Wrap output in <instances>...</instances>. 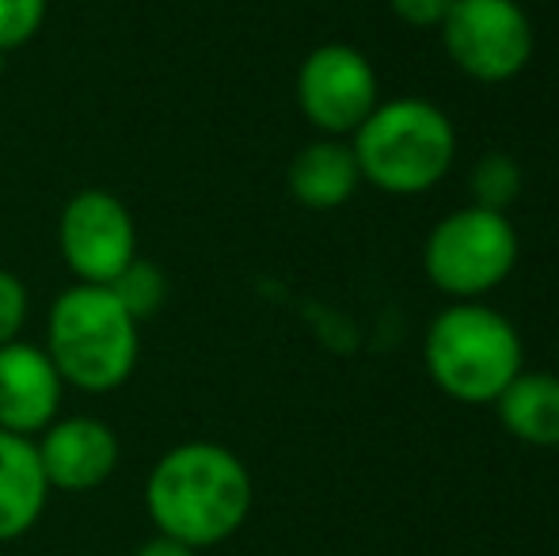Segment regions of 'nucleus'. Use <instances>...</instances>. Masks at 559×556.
<instances>
[{
	"label": "nucleus",
	"instance_id": "nucleus-1",
	"mask_svg": "<svg viewBox=\"0 0 559 556\" xmlns=\"http://www.w3.org/2000/svg\"><path fill=\"white\" fill-rule=\"evenodd\" d=\"M251 499L248 465L206 438L171 446L145 476V514L156 534L194 553L228 542L248 522Z\"/></svg>",
	"mask_w": 559,
	"mask_h": 556
},
{
	"label": "nucleus",
	"instance_id": "nucleus-2",
	"mask_svg": "<svg viewBox=\"0 0 559 556\" xmlns=\"http://www.w3.org/2000/svg\"><path fill=\"white\" fill-rule=\"evenodd\" d=\"M46 355L66 389L104 397L133 378L141 358V320L111 286L73 282L46 312Z\"/></svg>",
	"mask_w": 559,
	"mask_h": 556
},
{
	"label": "nucleus",
	"instance_id": "nucleus-3",
	"mask_svg": "<svg viewBox=\"0 0 559 556\" xmlns=\"http://www.w3.org/2000/svg\"><path fill=\"white\" fill-rule=\"evenodd\" d=\"M361 184L384 194H427L449 176L456 161L453 119L419 96L381 99L350 134Z\"/></svg>",
	"mask_w": 559,
	"mask_h": 556
},
{
	"label": "nucleus",
	"instance_id": "nucleus-4",
	"mask_svg": "<svg viewBox=\"0 0 559 556\" xmlns=\"http://www.w3.org/2000/svg\"><path fill=\"white\" fill-rule=\"evenodd\" d=\"M423 363L456 404H495L525 370V343L514 320L484 301H453L430 320Z\"/></svg>",
	"mask_w": 559,
	"mask_h": 556
},
{
	"label": "nucleus",
	"instance_id": "nucleus-5",
	"mask_svg": "<svg viewBox=\"0 0 559 556\" xmlns=\"http://www.w3.org/2000/svg\"><path fill=\"white\" fill-rule=\"evenodd\" d=\"M522 240L507 214L461 206L445 214L423 240V271L453 301H479L518 268Z\"/></svg>",
	"mask_w": 559,
	"mask_h": 556
},
{
	"label": "nucleus",
	"instance_id": "nucleus-6",
	"mask_svg": "<svg viewBox=\"0 0 559 556\" xmlns=\"http://www.w3.org/2000/svg\"><path fill=\"white\" fill-rule=\"evenodd\" d=\"M438 31L449 61L479 84L522 76L537 50V31L518 0H453Z\"/></svg>",
	"mask_w": 559,
	"mask_h": 556
},
{
	"label": "nucleus",
	"instance_id": "nucleus-7",
	"mask_svg": "<svg viewBox=\"0 0 559 556\" xmlns=\"http://www.w3.org/2000/svg\"><path fill=\"white\" fill-rule=\"evenodd\" d=\"M294 96L320 138H350L381 104L377 69L358 46L324 43L297 66Z\"/></svg>",
	"mask_w": 559,
	"mask_h": 556
},
{
	"label": "nucleus",
	"instance_id": "nucleus-8",
	"mask_svg": "<svg viewBox=\"0 0 559 556\" xmlns=\"http://www.w3.org/2000/svg\"><path fill=\"white\" fill-rule=\"evenodd\" d=\"M58 248L76 282L111 286L138 260V225L118 194L84 187L61 206Z\"/></svg>",
	"mask_w": 559,
	"mask_h": 556
},
{
	"label": "nucleus",
	"instance_id": "nucleus-9",
	"mask_svg": "<svg viewBox=\"0 0 559 556\" xmlns=\"http://www.w3.org/2000/svg\"><path fill=\"white\" fill-rule=\"evenodd\" d=\"M35 450L50 492L69 496L104 488L122 458L118 435L96 416H58L35 438Z\"/></svg>",
	"mask_w": 559,
	"mask_h": 556
},
{
	"label": "nucleus",
	"instance_id": "nucleus-10",
	"mask_svg": "<svg viewBox=\"0 0 559 556\" xmlns=\"http://www.w3.org/2000/svg\"><path fill=\"white\" fill-rule=\"evenodd\" d=\"M66 381L43 343L15 340L0 347V430L38 438L61 416Z\"/></svg>",
	"mask_w": 559,
	"mask_h": 556
},
{
	"label": "nucleus",
	"instance_id": "nucleus-11",
	"mask_svg": "<svg viewBox=\"0 0 559 556\" xmlns=\"http://www.w3.org/2000/svg\"><path fill=\"white\" fill-rule=\"evenodd\" d=\"M46 499H50V484H46L35 438L0 430V545L31 534L43 519Z\"/></svg>",
	"mask_w": 559,
	"mask_h": 556
},
{
	"label": "nucleus",
	"instance_id": "nucleus-12",
	"mask_svg": "<svg viewBox=\"0 0 559 556\" xmlns=\"http://www.w3.org/2000/svg\"><path fill=\"white\" fill-rule=\"evenodd\" d=\"M289 194L305 210H338L361 187V171L346 138H317L289 161Z\"/></svg>",
	"mask_w": 559,
	"mask_h": 556
},
{
	"label": "nucleus",
	"instance_id": "nucleus-13",
	"mask_svg": "<svg viewBox=\"0 0 559 556\" xmlns=\"http://www.w3.org/2000/svg\"><path fill=\"white\" fill-rule=\"evenodd\" d=\"M499 423L525 446H559V374L522 370L495 401Z\"/></svg>",
	"mask_w": 559,
	"mask_h": 556
},
{
	"label": "nucleus",
	"instance_id": "nucleus-14",
	"mask_svg": "<svg viewBox=\"0 0 559 556\" xmlns=\"http://www.w3.org/2000/svg\"><path fill=\"white\" fill-rule=\"evenodd\" d=\"M468 191H472V206L507 214L518 202V194H522V168L507 153H484L468 171Z\"/></svg>",
	"mask_w": 559,
	"mask_h": 556
},
{
	"label": "nucleus",
	"instance_id": "nucleus-15",
	"mask_svg": "<svg viewBox=\"0 0 559 556\" xmlns=\"http://www.w3.org/2000/svg\"><path fill=\"white\" fill-rule=\"evenodd\" d=\"M111 289L118 294V301H122L138 320L153 317V312L164 305V297H168V282H164L160 268L145 263L141 256L111 282Z\"/></svg>",
	"mask_w": 559,
	"mask_h": 556
},
{
	"label": "nucleus",
	"instance_id": "nucleus-16",
	"mask_svg": "<svg viewBox=\"0 0 559 556\" xmlns=\"http://www.w3.org/2000/svg\"><path fill=\"white\" fill-rule=\"evenodd\" d=\"M46 8L50 0H0V58L27 46L43 31Z\"/></svg>",
	"mask_w": 559,
	"mask_h": 556
},
{
	"label": "nucleus",
	"instance_id": "nucleus-17",
	"mask_svg": "<svg viewBox=\"0 0 559 556\" xmlns=\"http://www.w3.org/2000/svg\"><path fill=\"white\" fill-rule=\"evenodd\" d=\"M31 317V294L23 286V279L15 271L0 268V347L4 343H15L27 328Z\"/></svg>",
	"mask_w": 559,
	"mask_h": 556
},
{
	"label": "nucleus",
	"instance_id": "nucleus-18",
	"mask_svg": "<svg viewBox=\"0 0 559 556\" xmlns=\"http://www.w3.org/2000/svg\"><path fill=\"white\" fill-rule=\"evenodd\" d=\"M389 8L404 27L438 31L445 23L449 8H453V0H389Z\"/></svg>",
	"mask_w": 559,
	"mask_h": 556
},
{
	"label": "nucleus",
	"instance_id": "nucleus-19",
	"mask_svg": "<svg viewBox=\"0 0 559 556\" xmlns=\"http://www.w3.org/2000/svg\"><path fill=\"white\" fill-rule=\"evenodd\" d=\"M133 556H199V553L171 542V537H164V534H153L148 542H141L138 549H133Z\"/></svg>",
	"mask_w": 559,
	"mask_h": 556
},
{
	"label": "nucleus",
	"instance_id": "nucleus-20",
	"mask_svg": "<svg viewBox=\"0 0 559 556\" xmlns=\"http://www.w3.org/2000/svg\"><path fill=\"white\" fill-rule=\"evenodd\" d=\"M556 374H559V340H556Z\"/></svg>",
	"mask_w": 559,
	"mask_h": 556
}]
</instances>
